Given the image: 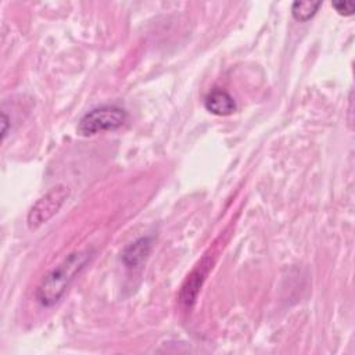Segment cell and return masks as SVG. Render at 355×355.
I'll return each mask as SVG.
<instances>
[{
	"instance_id": "1",
	"label": "cell",
	"mask_w": 355,
	"mask_h": 355,
	"mask_svg": "<svg viewBox=\"0 0 355 355\" xmlns=\"http://www.w3.org/2000/svg\"><path fill=\"white\" fill-rule=\"evenodd\" d=\"M90 258L92 250H76L68 254L58 265L50 269L40 279L35 291L37 302L44 308H51L55 305Z\"/></svg>"
},
{
	"instance_id": "2",
	"label": "cell",
	"mask_w": 355,
	"mask_h": 355,
	"mask_svg": "<svg viewBox=\"0 0 355 355\" xmlns=\"http://www.w3.org/2000/svg\"><path fill=\"white\" fill-rule=\"evenodd\" d=\"M128 121V112L118 105H100L87 111L78 122L80 136H93L103 132L116 130Z\"/></svg>"
},
{
	"instance_id": "3",
	"label": "cell",
	"mask_w": 355,
	"mask_h": 355,
	"mask_svg": "<svg viewBox=\"0 0 355 355\" xmlns=\"http://www.w3.org/2000/svg\"><path fill=\"white\" fill-rule=\"evenodd\" d=\"M69 196L68 187L58 184L49 191H46L42 197H39L28 211L26 223L31 230H36L46 222H49L64 205L65 200Z\"/></svg>"
},
{
	"instance_id": "4",
	"label": "cell",
	"mask_w": 355,
	"mask_h": 355,
	"mask_svg": "<svg viewBox=\"0 0 355 355\" xmlns=\"http://www.w3.org/2000/svg\"><path fill=\"white\" fill-rule=\"evenodd\" d=\"M208 268H209V263L207 261H202L186 279V282L183 283L182 286V290L179 293V301L180 304L186 308V309H190L196 300H197V295H198V291L202 286V282L207 276V272H208Z\"/></svg>"
},
{
	"instance_id": "5",
	"label": "cell",
	"mask_w": 355,
	"mask_h": 355,
	"mask_svg": "<svg viewBox=\"0 0 355 355\" xmlns=\"http://www.w3.org/2000/svg\"><path fill=\"white\" fill-rule=\"evenodd\" d=\"M204 107L208 112L218 116L232 115L237 108L234 98L226 90L219 87H215L208 92V94L204 98Z\"/></svg>"
},
{
	"instance_id": "6",
	"label": "cell",
	"mask_w": 355,
	"mask_h": 355,
	"mask_svg": "<svg viewBox=\"0 0 355 355\" xmlns=\"http://www.w3.org/2000/svg\"><path fill=\"white\" fill-rule=\"evenodd\" d=\"M151 237H140L125 247L122 252V262L128 268L139 266L150 254Z\"/></svg>"
},
{
	"instance_id": "7",
	"label": "cell",
	"mask_w": 355,
	"mask_h": 355,
	"mask_svg": "<svg viewBox=\"0 0 355 355\" xmlns=\"http://www.w3.org/2000/svg\"><path fill=\"white\" fill-rule=\"evenodd\" d=\"M320 6V1H294L291 4V15L300 22H306L318 12Z\"/></svg>"
},
{
	"instance_id": "8",
	"label": "cell",
	"mask_w": 355,
	"mask_h": 355,
	"mask_svg": "<svg viewBox=\"0 0 355 355\" xmlns=\"http://www.w3.org/2000/svg\"><path fill=\"white\" fill-rule=\"evenodd\" d=\"M331 7L340 14V15H344V17H351L355 11V7L352 3L349 1H333L331 3Z\"/></svg>"
},
{
	"instance_id": "9",
	"label": "cell",
	"mask_w": 355,
	"mask_h": 355,
	"mask_svg": "<svg viewBox=\"0 0 355 355\" xmlns=\"http://www.w3.org/2000/svg\"><path fill=\"white\" fill-rule=\"evenodd\" d=\"M8 126H10V118L6 114V111H3L1 112V136H3V140L6 139V136L8 133Z\"/></svg>"
}]
</instances>
